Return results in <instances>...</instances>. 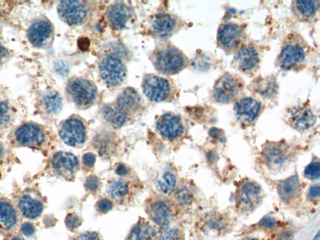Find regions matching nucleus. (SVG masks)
Returning <instances> with one entry per match:
<instances>
[{
	"label": "nucleus",
	"instance_id": "1",
	"mask_svg": "<svg viewBox=\"0 0 320 240\" xmlns=\"http://www.w3.org/2000/svg\"><path fill=\"white\" fill-rule=\"evenodd\" d=\"M8 144L11 148H28L46 156L53 148L49 130L44 126L30 122L15 128L9 135Z\"/></svg>",
	"mask_w": 320,
	"mask_h": 240
},
{
	"label": "nucleus",
	"instance_id": "2",
	"mask_svg": "<svg viewBox=\"0 0 320 240\" xmlns=\"http://www.w3.org/2000/svg\"><path fill=\"white\" fill-rule=\"evenodd\" d=\"M11 199L21 217L28 220H37L42 217L47 200L36 185L20 188L11 194Z\"/></svg>",
	"mask_w": 320,
	"mask_h": 240
},
{
	"label": "nucleus",
	"instance_id": "3",
	"mask_svg": "<svg viewBox=\"0 0 320 240\" xmlns=\"http://www.w3.org/2000/svg\"><path fill=\"white\" fill-rule=\"evenodd\" d=\"M151 60L156 70L165 75H176L188 64L185 54L169 44L158 45L151 54Z\"/></svg>",
	"mask_w": 320,
	"mask_h": 240
},
{
	"label": "nucleus",
	"instance_id": "4",
	"mask_svg": "<svg viewBox=\"0 0 320 240\" xmlns=\"http://www.w3.org/2000/svg\"><path fill=\"white\" fill-rule=\"evenodd\" d=\"M79 161L74 154L58 151L49 156L37 177H53L70 180L77 172Z\"/></svg>",
	"mask_w": 320,
	"mask_h": 240
},
{
	"label": "nucleus",
	"instance_id": "5",
	"mask_svg": "<svg viewBox=\"0 0 320 240\" xmlns=\"http://www.w3.org/2000/svg\"><path fill=\"white\" fill-rule=\"evenodd\" d=\"M68 98L82 110L90 108L98 98V88L92 81L84 77H73L68 81L66 88Z\"/></svg>",
	"mask_w": 320,
	"mask_h": 240
},
{
	"label": "nucleus",
	"instance_id": "6",
	"mask_svg": "<svg viewBox=\"0 0 320 240\" xmlns=\"http://www.w3.org/2000/svg\"><path fill=\"white\" fill-rule=\"evenodd\" d=\"M141 88L146 98L154 103L172 101L176 94L172 81L164 76L155 73L144 76Z\"/></svg>",
	"mask_w": 320,
	"mask_h": 240
},
{
	"label": "nucleus",
	"instance_id": "7",
	"mask_svg": "<svg viewBox=\"0 0 320 240\" xmlns=\"http://www.w3.org/2000/svg\"><path fill=\"white\" fill-rule=\"evenodd\" d=\"M98 70L101 80L108 87L121 86L127 77V66L119 57L113 54L101 59Z\"/></svg>",
	"mask_w": 320,
	"mask_h": 240
},
{
	"label": "nucleus",
	"instance_id": "8",
	"mask_svg": "<svg viewBox=\"0 0 320 240\" xmlns=\"http://www.w3.org/2000/svg\"><path fill=\"white\" fill-rule=\"evenodd\" d=\"M58 135L64 144L74 148H78L86 142V125L79 116H70L59 126Z\"/></svg>",
	"mask_w": 320,
	"mask_h": 240
},
{
	"label": "nucleus",
	"instance_id": "9",
	"mask_svg": "<svg viewBox=\"0 0 320 240\" xmlns=\"http://www.w3.org/2000/svg\"><path fill=\"white\" fill-rule=\"evenodd\" d=\"M89 3L85 1H62L58 6V13L64 22L70 26L84 24L90 15Z\"/></svg>",
	"mask_w": 320,
	"mask_h": 240
},
{
	"label": "nucleus",
	"instance_id": "10",
	"mask_svg": "<svg viewBox=\"0 0 320 240\" xmlns=\"http://www.w3.org/2000/svg\"><path fill=\"white\" fill-rule=\"evenodd\" d=\"M243 87L239 78L229 74L225 75L215 83L213 92V98L220 103H230L238 98Z\"/></svg>",
	"mask_w": 320,
	"mask_h": 240
},
{
	"label": "nucleus",
	"instance_id": "11",
	"mask_svg": "<svg viewBox=\"0 0 320 240\" xmlns=\"http://www.w3.org/2000/svg\"><path fill=\"white\" fill-rule=\"evenodd\" d=\"M304 47L298 42H290L284 45L278 58L279 67L284 70H294L305 59Z\"/></svg>",
	"mask_w": 320,
	"mask_h": 240
},
{
	"label": "nucleus",
	"instance_id": "12",
	"mask_svg": "<svg viewBox=\"0 0 320 240\" xmlns=\"http://www.w3.org/2000/svg\"><path fill=\"white\" fill-rule=\"evenodd\" d=\"M179 28V21L177 16L170 13H159L154 16L150 23L151 32L159 39H169Z\"/></svg>",
	"mask_w": 320,
	"mask_h": 240
},
{
	"label": "nucleus",
	"instance_id": "13",
	"mask_svg": "<svg viewBox=\"0 0 320 240\" xmlns=\"http://www.w3.org/2000/svg\"><path fill=\"white\" fill-rule=\"evenodd\" d=\"M244 39L243 30L234 23L221 26L218 33V44L225 51H233L241 45Z\"/></svg>",
	"mask_w": 320,
	"mask_h": 240
},
{
	"label": "nucleus",
	"instance_id": "14",
	"mask_svg": "<svg viewBox=\"0 0 320 240\" xmlns=\"http://www.w3.org/2000/svg\"><path fill=\"white\" fill-rule=\"evenodd\" d=\"M156 128L161 136L168 140L176 139L184 132L181 118L173 113H167L161 116L156 122Z\"/></svg>",
	"mask_w": 320,
	"mask_h": 240
},
{
	"label": "nucleus",
	"instance_id": "15",
	"mask_svg": "<svg viewBox=\"0 0 320 240\" xmlns=\"http://www.w3.org/2000/svg\"><path fill=\"white\" fill-rule=\"evenodd\" d=\"M22 218L12 199L0 197V228L9 232L17 227Z\"/></svg>",
	"mask_w": 320,
	"mask_h": 240
},
{
	"label": "nucleus",
	"instance_id": "16",
	"mask_svg": "<svg viewBox=\"0 0 320 240\" xmlns=\"http://www.w3.org/2000/svg\"><path fill=\"white\" fill-rule=\"evenodd\" d=\"M108 22L115 30L124 29L132 16L131 8L123 2L111 4L106 11Z\"/></svg>",
	"mask_w": 320,
	"mask_h": 240
},
{
	"label": "nucleus",
	"instance_id": "17",
	"mask_svg": "<svg viewBox=\"0 0 320 240\" xmlns=\"http://www.w3.org/2000/svg\"><path fill=\"white\" fill-rule=\"evenodd\" d=\"M263 157L268 167L273 171L280 170L288 160V153L285 146L272 144L265 147Z\"/></svg>",
	"mask_w": 320,
	"mask_h": 240
},
{
	"label": "nucleus",
	"instance_id": "18",
	"mask_svg": "<svg viewBox=\"0 0 320 240\" xmlns=\"http://www.w3.org/2000/svg\"><path fill=\"white\" fill-rule=\"evenodd\" d=\"M316 121V116L307 106L294 107L288 114L289 124L297 130H308L315 124Z\"/></svg>",
	"mask_w": 320,
	"mask_h": 240
},
{
	"label": "nucleus",
	"instance_id": "19",
	"mask_svg": "<svg viewBox=\"0 0 320 240\" xmlns=\"http://www.w3.org/2000/svg\"><path fill=\"white\" fill-rule=\"evenodd\" d=\"M261 104L259 101L250 97H245L236 102L234 106V115L241 122L251 123L259 115Z\"/></svg>",
	"mask_w": 320,
	"mask_h": 240
},
{
	"label": "nucleus",
	"instance_id": "20",
	"mask_svg": "<svg viewBox=\"0 0 320 240\" xmlns=\"http://www.w3.org/2000/svg\"><path fill=\"white\" fill-rule=\"evenodd\" d=\"M259 61V54L255 48L244 46L237 51L234 57L233 65L243 72H250L257 67Z\"/></svg>",
	"mask_w": 320,
	"mask_h": 240
},
{
	"label": "nucleus",
	"instance_id": "21",
	"mask_svg": "<svg viewBox=\"0 0 320 240\" xmlns=\"http://www.w3.org/2000/svg\"><path fill=\"white\" fill-rule=\"evenodd\" d=\"M260 195L261 189L259 185L255 182H246L239 190V206L244 210H252L259 202Z\"/></svg>",
	"mask_w": 320,
	"mask_h": 240
},
{
	"label": "nucleus",
	"instance_id": "22",
	"mask_svg": "<svg viewBox=\"0 0 320 240\" xmlns=\"http://www.w3.org/2000/svg\"><path fill=\"white\" fill-rule=\"evenodd\" d=\"M53 35V28L47 21H38L28 31V40L37 47L44 46Z\"/></svg>",
	"mask_w": 320,
	"mask_h": 240
},
{
	"label": "nucleus",
	"instance_id": "23",
	"mask_svg": "<svg viewBox=\"0 0 320 240\" xmlns=\"http://www.w3.org/2000/svg\"><path fill=\"white\" fill-rule=\"evenodd\" d=\"M115 102L129 114L138 112L143 105V99L138 92L131 87L123 90Z\"/></svg>",
	"mask_w": 320,
	"mask_h": 240
},
{
	"label": "nucleus",
	"instance_id": "24",
	"mask_svg": "<svg viewBox=\"0 0 320 240\" xmlns=\"http://www.w3.org/2000/svg\"><path fill=\"white\" fill-rule=\"evenodd\" d=\"M101 113L106 122L115 128H120L125 125L130 115L115 101L102 107Z\"/></svg>",
	"mask_w": 320,
	"mask_h": 240
},
{
	"label": "nucleus",
	"instance_id": "25",
	"mask_svg": "<svg viewBox=\"0 0 320 240\" xmlns=\"http://www.w3.org/2000/svg\"><path fill=\"white\" fill-rule=\"evenodd\" d=\"M300 190V184L296 175L282 180L278 186L279 197L284 202H290L295 199Z\"/></svg>",
	"mask_w": 320,
	"mask_h": 240
},
{
	"label": "nucleus",
	"instance_id": "26",
	"mask_svg": "<svg viewBox=\"0 0 320 240\" xmlns=\"http://www.w3.org/2000/svg\"><path fill=\"white\" fill-rule=\"evenodd\" d=\"M149 214L151 219L162 228L168 227L172 218L169 208L162 201H156L151 205Z\"/></svg>",
	"mask_w": 320,
	"mask_h": 240
},
{
	"label": "nucleus",
	"instance_id": "27",
	"mask_svg": "<svg viewBox=\"0 0 320 240\" xmlns=\"http://www.w3.org/2000/svg\"><path fill=\"white\" fill-rule=\"evenodd\" d=\"M319 1L314 0H300L293 2V10L295 15L303 20H310L319 11Z\"/></svg>",
	"mask_w": 320,
	"mask_h": 240
},
{
	"label": "nucleus",
	"instance_id": "28",
	"mask_svg": "<svg viewBox=\"0 0 320 240\" xmlns=\"http://www.w3.org/2000/svg\"><path fill=\"white\" fill-rule=\"evenodd\" d=\"M156 232L152 226L145 222H140L133 229L130 235L131 240H152Z\"/></svg>",
	"mask_w": 320,
	"mask_h": 240
},
{
	"label": "nucleus",
	"instance_id": "29",
	"mask_svg": "<svg viewBox=\"0 0 320 240\" xmlns=\"http://www.w3.org/2000/svg\"><path fill=\"white\" fill-rule=\"evenodd\" d=\"M44 105L47 112L51 115H56L62 108V98L58 92H49L44 96Z\"/></svg>",
	"mask_w": 320,
	"mask_h": 240
},
{
	"label": "nucleus",
	"instance_id": "30",
	"mask_svg": "<svg viewBox=\"0 0 320 240\" xmlns=\"http://www.w3.org/2000/svg\"><path fill=\"white\" fill-rule=\"evenodd\" d=\"M108 193L115 201L124 200L125 197L129 193V186L127 183L122 179L114 180L109 186Z\"/></svg>",
	"mask_w": 320,
	"mask_h": 240
},
{
	"label": "nucleus",
	"instance_id": "31",
	"mask_svg": "<svg viewBox=\"0 0 320 240\" xmlns=\"http://www.w3.org/2000/svg\"><path fill=\"white\" fill-rule=\"evenodd\" d=\"M177 179L175 176L170 172H165L156 182L157 189L162 193L170 194L176 187Z\"/></svg>",
	"mask_w": 320,
	"mask_h": 240
},
{
	"label": "nucleus",
	"instance_id": "32",
	"mask_svg": "<svg viewBox=\"0 0 320 240\" xmlns=\"http://www.w3.org/2000/svg\"><path fill=\"white\" fill-rule=\"evenodd\" d=\"M13 155L9 149L0 142V176L3 175V173L12 165Z\"/></svg>",
	"mask_w": 320,
	"mask_h": 240
},
{
	"label": "nucleus",
	"instance_id": "33",
	"mask_svg": "<svg viewBox=\"0 0 320 240\" xmlns=\"http://www.w3.org/2000/svg\"><path fill=\"white\" fill-rule=\"evenodd\" d=\"M12 121V113L8 105L0 102V129L8 127Z\"/></svg>",
	"mask_w": 320,
	"mask_h": 240
},
{
	"label": "nucleus",
	"instance_id": "34",
	"mask_svg": "<svg viewBox=\"0 0 320 240\" xmlns=\"http://www.w3.org/2000/svg\"><path fill=\"white\" fill-rule=\"evenodd\" d=\"M276 85L274 81L267 80L263 81L261 83V88H258V91L262 96H270L276 90Z\"/></svg>",
	"mask_w": 320,
	"mask_h": 240
},
{
	"label": "nucleus",
	"instance_id": "35",
	"mask_svg": "<svg viewBox=\"0 0 320 240\" xmlns=\"http://www.w3.org/2000/svg\"><path fill=\"white\" fill-rule=\"evenodd\" d=\"M304 174L306 177L310 180H316L320 175V166L319 162H313L306 167Z\"/></svg>",
	"mask_w": 320,
	"mask_h": 240
},
{
	"label": "nucleus",
	"instance_id": "36",
	"mask_svg": "<svg viewBox=\"0 0 320 240\" xmlns=\"http://www.w3.org/2000/svg\"><path fill=\"white\" fill-rule=\"evenodd\" d=\"M179 233L177 229L172 228H162L159 240H179Z\"/></svg>",
	"mask_w": 320,
	"mask_h": 240
},
{
	"label": "nucleus",
	"instance_id": "37",
	"mask_svg": "<svg viewBox=\"0 0 320 240\" xmlns=\"http://www.w3.org/2000/svg\"><path fill=\"white\" fill-rule=\"evenodd\" d=\"M82 224V220L75 213L68 214L65 218V225L70 230L77 229Z\"/></svg>",
	"mask_w": 320,
	"mask_h": 240
},
{
	"label": "nucleus",
	"instance_id": "38",
	"mask_svg": "<svg viewBox=\"0 0 320 240\" xmlns=\"http://www.w3.org/2000/svg\"><path fill=\"white\" fill-rule=\"evenodd\" d=\"M211 59L205 55L198 56L194 60L193 65L200 71H205L210 68Z\"/></svg>",
	"mask_w": 320,
	"mask_h": 240
},
{
	"label": "nucleus",
	"instance_id": "39",
	"mask_svg": "<svg viewBox=\"0 0 320 240\" xmlns=\"http://www.w3.org/2000/svg\"><path fill=\"white\" fill-rule=\"evenodd\" d=\"M98 210L102 213H107L112 210L113 203L110 200L106 198L101 199L97 203Z\"/></svg>",
	"mask_w": 320,
	"mask_h": 240
},
{
	"label": "nucleus",
	"instance_id": "40",
	"mask_svg": "<svg viewBox=\"0 0 320 240\" xmlns=\"http://www.w3.org/2000/svg\"><path fill=\"white\" fill-rule=\"evenodd\" d=\"M35 225L32 222H25L21 225V232L26 237H32L35 234Z\"/></svg>",
	"mask_w": 320,
	"mask_h": 240
},
{
	"label": "nucleus",
	"instance_id": "41",
	"mask_svg": "<svg viewBox=\"0 0 320 240\" xmlns=\"http://www.w3.org/2000/svg\"><path fill=\"white\" fill-rule=\"evenodd\" d=\"M99 185V180L96 176L91 175L88 177L85 182V187L90 192L96 191Z\"/></svg>",
	"mask_w": 320,
	"mask_h": 240
},
{
	"label": "nucleus",
	"instance_id": "42",
	"mask_svg": "<svg viewBox=\"0 0 320 240\" xmlns=\"http://www.w3.org/2000/svg\"><path fill=\"white\" fill-rule=\"evenodd\" d=\"M75 240H101L100 238L96 233L86 232L82 233L77 237Z\"/></svg>",
	"mask_w": 320,
	"mask_h": 240
},
{
	"label": "nucleus",
	"instance_id": "43",
	"mask_svg": "<svg viewBox=\"0 0 320 240\" xmlns=\"http://www.w3.org/2000/svg\"><path fill=\"white\" fill-rule=\"evenodd\" d=\"M83 163L87 167L91 168L93 166L96 161V156L94 154L88 153L85 154L82 158Z\"/></svg>",
	"mask_w": 320,
	"mask_h": 240
},
{
	"label": "nucleus",
	"instance_id": "44",
	"mask_svg": "<svg viewBox=\"0 0 320 240\" xmlns=\"http://www.w3.org/2000/svg\"><path fill=\"white\" fill-rule=\"evenodd\" d=\"M177 200L182 202V203H187L190 198L189 194L184 190H180L176 194Z\"/></svg>",
	"mask_w": 320,
	"mask_h": 240
},
{
	"label": "nucleus",
	"instance_id": "45",
	"mask_svg": "<svg viewBox=\"0 0 320 240\" xmlns=\"http://www.w3.org/2000/svg\"><path fill=\"white\" fill-rule=\"evenodd\" d=\"M260 225L267 229H272L275 225V222L272 218L266 217L260 221Z\"/></svg>",
	"mask_w": 320,
	"mask_h": 240
},
{
	"label": "nucleus",
	"instance_id": "46",
	"mask_svg": "<svg viewBox=\"0 0 320 240\" xmlns=\"http://www.w3.org/2000/svg\"><path fill=\"white\" fill-rule=\"evenodd\" d=\"M210 136L212 137L213 139L218 140L223 139L224 138V134L221 130L218 129L217 128H211L209 132Z\"/></svg>",
	"mask_w": 320,
	"mask_h": 240
},
{
	"label": "nucleus",
	"instance_id": "47",
	"mask_svg": "<svg viewBox=\"0 0 320 240\" xmlns=\"http://www.w3.org/2000/svg\"><path fill=\"white\" fill-rule=\"evenodd\" d=\"M320 188L319 185H315L310 188L308 194L312 198H317L320 196Z\"/></svg>",
	"mask_w": 320,
	"mask_h": 240
},
{
	"label": "nucleus",
	"instance_id": "48",
	"mask_svg": "<svg viewBox=\"0 0 320 240\" xmlns=\"http://www.w3.org/2000/svg\"><path fill=\"white\" fill-rule=\"evenodd\" d=\"M116 172L120 176H125L128 173V169L124 165L121 164V165L117 166Z\"/></svg>",
	"mask_w": 320,
	"mask_h": 240
},
{
	"label": "nucleus",
	"instance_id": "49",
	"mask_svg": "<svg viewBox=\"0 0 320 240\" xmlns=\"http://www.w3.org/2000/svg\"><path fill=\"white\" fill-rule=\"evenodd\" d=\"M6 51L3 48L0 47V60L5 56Z\"/></svg>",
	"mask_w": 320,
	"mask_h": 240
},
{
	"label": "nucleus",
	"instance_id": "50",
	"mask_svg": "<svg viewBox=\"0 0 320 240\" xmlns=\"http://www.w3.org/2000/svg\"><path fill=\"white\" fill-rule=\"evenodd\" d=\"M10 240H23L22 238L19 235H14V236L11 238Z\"/></svg>",
	"mask_w": 320,
	"mask_h": 240
},
{
	"label": "nucleus",
	"instance_id": "51",
	"mask_svg": "<svg viewBox=\"0 0 320 240\" xmlns=\"http://www.w3.org/2000/svg\"><path fill=\"white\" fill-rule=\"evenodd\" d=\"M319 234L317 235L316 239H315V240H316L317 239H318V238H319Z\"/></svg>",
	"mask_w": 320,
	"mask_h": 240
},
{
	"label": "nucleus",
	"instance_id": "52",
	"mask_svg": "<svg viewBox=\"0 0 320 240\" xmlns=\"http://www.w3.org/2000/svg\"><path fill=\"white\" fill-rule=\"evenodd\" d=\"M255 240V239H251V240Z\"/></svg>",
	"mask_w": 320,
	"mask_h": 240
}]
</instances>
